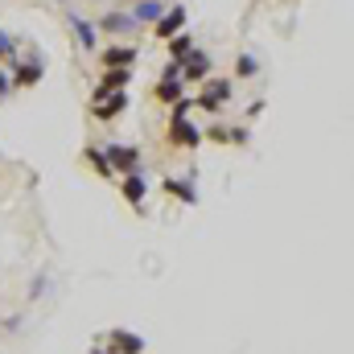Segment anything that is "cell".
<instances>
[{
  "instance_id": "7402d4cb",
  "label": "cell",
  "mask_w": 354,
  "mask_h": 354,
  "mask_svg": "<svg viewBox=\"0 0 354 354\" xmlns=\"http://www.w3.org/2000/svg\"><path fill=\"white\" fill-rule=\"evenodd\" d=\"M8 91H12V79H8V71H0V99H4Z\"/></svg>"
},
{
  "instance_id": "8fae6325",
  "label": "cell",
  "mask_w": 354,
  "mask_h": 354,
  "mask_svg": "<svg viewBox=\"0 0 354 354\" xmlns=\"http://www.w3.org/2000/svg\"><path fill=\"white\" fill-rule=\"evenodd\" d=\"M120 194H124V202H128L132 210H140V206H145V198H149L145 169H136V174H124V177H120Z\"/></svg>"
},
{
  "instance_id": "9c48e42d",
  "label": "cell",
  "mask_w": 354,
  "mask_h": 354,
  "mask_svg": "<svg viewBox=\"0 0 354 354\" xmlns=\"http://www.w3.org/2000/svg\"><path fill=\"white\" fill-rule=\"evenodd\" d=\"M153 95H157L161 103H174V99H181V95H185V83H181V66H177V62H165V71H161V79H157Z\"/></svg>"
},
{
  "instance_id": "277c9868",
  "label": "cell",
  "mask_w": 354,
  "mask_h": 354,
  "mask_svg": "<svg viewBox=\"0 0 354 354\" xmlns=\"http://www.w3.org/2000/svg\"><path fill=\"white\" fill-rule=\"evenodd\" d=\"M165 140H169V149H185V153H194V149L202 145V128H198L189 115H185V120H169Z\"/></svg>"
},
{
  "instance_id": "9a60e30c",
  "label": "cell",
  "mask_w": 354,
  "mask_h": 354,
  "mask_svg": "<svg viewBox=\"0 0 354 354\" xmlns=\"http://www.w3.org/2000/svg\"><path fill=\"white\" fill-rule=\"evenodd\" d=\"M161 189L177 198V202H185V206H194L198 202V185H194V174H181V177H165L161 181Z\"/></svg>"
},
{
  "instance_id": "7a4b0ae2",
  "label": "cell",
  "mask_w": 354,
  "mask_h": 354,
  "mask_svg": "<svg viewBox=\"0 0 354 354\" xmlns=\"http://www.w3.org/2000/svg\"><path fill=\"white\" fill-rule=\"evenodd\" d=\"M177 66H181V83H206V79L214 75V58H210L202 46H194Z\"/></svg>"
},
{
  "instance_id": "8992f818",
  "label": "cell",
  "mask_w": 354,
  "mask_h": 354,
  "mask_svg": "<svg viewBox=\"0 0 354 354\" xmlns=\"http://www.w3.org/2000/svg\"><path fill=\"white\" fill-rule=\"evenodd\" d=\"M132 79H136L132 66H103V75H99V83H95V95H91V99H103V95H111V91H128L132 87Z\"/></svg>"
},
{
  "instance_id": "2e32d148",
  "label": "cell",
  "mask_w": 354,
  "mask_h": 354,
  "mask_svg": "<svg viewBox=\"0 0 354 354\" xmlns=\"http://www.w3.org/2000/svg\"><path fill=\"white\" fill-rule=\"evenodd\" d=\"M165 8H169L165 0H136L128 12H132V21H136V25H157V17H161Z\"/></svg>"
},
{
  "instance_id": "d6986e66",
  "label": "cell",
  "mask_w": 354,
  "mask_h": 354,
  "mask_svg": "<svg viewBox=\"0 0 354 354\" xmlns=\"http://www.w3.org/2000/svg\"><path fill=\"white\" fill-rule=\"evenodd\" d=\"M194 46H198V41H194V37H189L185 29H181V33H174V37L165 41V50H169V62H181V58H185V54H189Z\"/></svg>"
},
{
  "instance_id": "e0dca14e",
  "label": "cell",
  "mask_w": 354,
  "mask_h": 354,
  "mask_svg": "<svg viewBox=\"0 0 354 354\" xmlns=\"http://www.w3.org/2000/svg\"><path fill=\"white\" fill-rule=\"evenodd\" d=\"M202 140H214V145H248V128H206Z\"/></svg>"
},
{
  "instance_id": "7c38bea8",
  "label": "cell",
  "mask_w": 354,
  "mask_h": 354,
  "mask_svg": "<svg viewBox=\"0 0 354 354\" xmlns=\"http://www.w3.org/2000/svg\"><path fill=\"white\" fill-rule=\"evenodd\" d=\"M95 54L103 66H136L140 62V46H99Z\"/></svg>"
},
{
  "instance_id": "5b68a950",
  "label": "cell",
  "mask_w": 354,
  "mask_h": 354,
  "mask_svg": "<svg viewBox=\"0 0 354 354\" xmlns=\"http://www.w3.org/2000/svg\"><path fill=\"white\" fill-rule=\"evenodd\" d=\"M103 157H107V165L115 169V177L140 169V149H136V145H103Z\"/></svg>"
},
{
  "instance_id": "52a82bcc",
  "label": "cell",
  "mask_w": 354,
  "mask_h": 354,
  "mask_svg": "<svg viewBox=\"0 0 354 354\" xmlns=\"http://www.w3.org/2000/svg\"><path fill=\"white\" fill-rule=\"evenodd\" d=\"M95 29L99 33H107V37H132L140 25L132 21V12H124V8H115V12H103L99 21H95Z\"/></svg>"
},
{
  "instance_id": "3957f363",
  "label": "cell",
  "mask_w": 354,
  "mask_h": 354,
  "mask_svg": "<svg viewBox=\"0 0 354 354\" xmlns=\"http://www.w3.org/2000/svg\"><path fill=\"white\" fill-rule=\"evenodd\" d=\"M128 103H132V95L128 91H111V95H103V99H91V120L95 124H111V120H120V111H128Z\"/></svg>"
},
{
  "instance_id": "4fadbf2b",
  "label": "cell",
  "mask_w": 354,
  "mask_h": 354,
  "mask_svg": "<svg viewBox=\"0 0 354 354\" xmlns=\"http://www.w3.org/2000/svg\"><path fill=\"white\" fill-rule=\"evenodd\" d=\"M41 75H46V62L41 58H25V62H12V87H37L41 83Z\"/></svg>"
},
{
  "instance_id": "30bf717a",
  "label": "cell",
  "mask_w": 354,
  "mask_h": 354,
  "mask_svg": "<svg viewBox=\"0 0 354 354\" xmlns=\"http://www.w3.org/2000/svg\"><path fill=\"white\" fill-rule=\"evenodd\" d=\"M185 21H189V12H185L181 4H174V8H165V12L157 17V25H149V29H153V37H157V41H169L174 33L185 29Z\"/></svg>"
},
{
  "instance_id": "ffe728a7",
  "label": "cell",
  "mask_w": 354,
  "mask_h": 354,
  "mask_svg": "<svg viewBox=\"0 0 354 354\" xmlns=\"http://www.w3.org/2000/svg\"><path fill=\"white\" fill-rule=\"evenodd\" d=\"M256 75H260V58L248 54V50L235 54V79H256Z\"/></svg>"
},
{
  "instance_id": "5bb4252c",
  "label": "cell",
  "mask_w": 354,
  "mask_h": 354,
  "mask_svg": "<svg viewBox=\"0 0 354 354\" xmlns=\"http://www.w3.org/2000/svg\"><path fill=\"white\" fill-rule=\"evenodd\" d=\"M145 338L132 334V330H111L107 334V354H145Z\"/></svg>"
},
{
  "instance_id": "6da1fadb",
  "label": "cell",
  "mask_w": 354,
  "mask_h": 354,
  "mask_svg": "<svg viewBox=\"0 0 354 354\" xmlns=\"http://www.w3.org/2000/svg\"><path fill=\"white\" fill-rule=\"evenodd\" d=\"M231 95H235V83L231 79H218V75H210L202 91H198V99H194V107L198 111H206V115H218L227 103H231Z\"/></svg>"
},
{
  "instance_id": "ba28073f",
  "label": "cell",
  "mask_w": 354,
  "mask_h": 354,
  "mask_svg": "<svg viewBox=\"0 0 354 354\" xmlns=\"http://www.w3.org/2000/svg\"><path fill=\"white\" fill-rule=\"evenodd\" d=\"M66 25H71V33L79 37V50H83V54H95V50H99V29H95V21H87L83 12L71 8V12H66Z\"/></svg>"
},
{
  "instance_id": "ac0fdd59",
  "label": "cell",
  "mask_w": 354,
  "mask_h": 354,
  "mask_svg": "<svg viewBox=\"0 0 354 354\" xmlns=\"http://www.w3.org/2000/svg\"><path fill=\"white\" fill-rule=\"evenodd\" d=\"M83 161H87L91 169L103 177V181H107V177H115V169L107 165V157H103V149H99V145H87V149H83Z\"/></svg>"
},
{
  "instance_id": "44dd1931",
  "label": "cell",
  "mask_w": 354,
  "mask_h": 354,
  "mask_svg": "<svg viewBox=\"0 0 354 354\" xmlns=\"http://www.w3.org/2000/svg\"><path fill=\"white\" fill-rule=\"evenodd\" d=\"M0 62H17V41L0 29Z\"/></svg>"
}]
</instances>
